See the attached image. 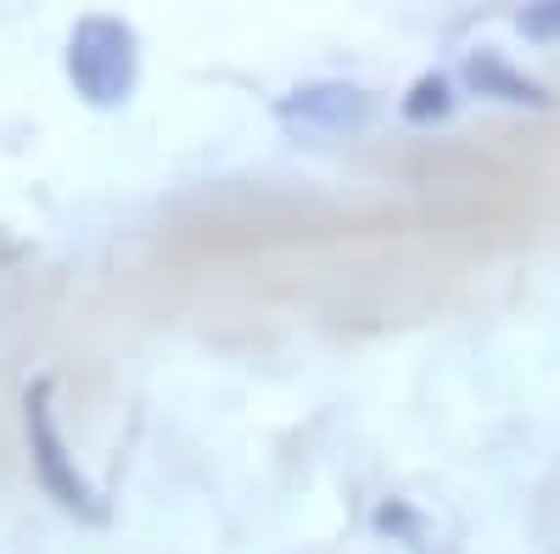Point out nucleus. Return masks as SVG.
Masks as SVG:
<instances>
[{"label":"nucleus","mask_w":560,"mask_h":554,"mask_svg":"<svg viewBox=\"0 0 560 554\" xmlns=\"http://www.w3.org/2000/svg\"><path fill=\"white\" fill-rule=\"evenodd\" d=\"M68 79L79 102L124 107L140 84V34L113 12H84L68 34Z\"/></svg>","instance_id":"obj_1"},{"label":"nucleus","mask_w":560,"mask_h":554,"mask_svg":"<svg viewBox=\"0 0 560 554\" xmlns=\"http://www.w3.org/2000/svg\"><path fill=\"white\" fill-rule=\"evenodd\" d=\"M51 392H57L51 376H34L28 392H23V437H28L34 482L45 487V498H57L68 516H79V521H107V504L96 498V487H90V482L79 476V465L68 459V443H62V432H57Z\"/></svg>","instance_id":"obj_2"},{"label":"nucleus","mask_w":560,"mask_h":554,"mask_svg":"<svg viewBox=\"0 0 560 554\" xmlns=\"http://www.w3.org/2000/svg\"><path fill=\"white\" fill-rule=\"evenodd\" d=\"M275 118L292 134H319V141H342V134H359L370 118H376V96L364 84L348 79H314L298 84L275 102Z\"/></svg>","instance_id":"obj_3"},{"label":"nucleus","mask_w":560,"mask_h":554,"mask_svg":"<svg viewBox=\"0 0 560 554\" xmlns=\"http://www.w3.org/2000/svg\"><path fill=\"white\" fill-rule=\"evenodd\" d=\"M459 73H465V84H471L477 96H488V102H504V107H533V113L555 107V96H549V90H544L533 73L510 68L499 51H471Z\"/></svg>","instance_id":"obj_4"},{"label":"nucleus","mask_w":560,"mask_h":554,"mask_svg":"<svg viewBox=\"0 0 560 554\" xmlns=\"http://www.w3.org/2000/svg\"><path fill=\"white\" fill-rule=\"evenodd\" d=\"M398 113H404V123H415V129H427V123H443L448 113H454V79L448 73H420L409 90H404V102H398Z\"/></svg>","instance_id":"obj_5"},{"label":"nucleus","mask_w":560,"mask_h":554,"mask_svg":"<svg viewBox=\"0 0 560 554\" xmlns=\"http://www.w3.org/2000/svg\"><path fill=\"white\" fill-rule=\"evenodd\" d=\"M370 521H376V532H387V538L404 543V549H427V543H432V521L420 516L409 498H382Z\"/></svg>","instance_id":"obj_6"},{"label":"nucleus","mask_w":560,"mask_h":554,"mask_svg":"<svg viewBox=\"0 0 560 554\" xmlns=\"http://www.w3.org/2000/svg\"><path fill=\"white\" fill-rule=\"evenodd\" d=\"M516 28L527 34V39H560V0H544V7H527V12H516Z\"/></svg>","instance_id":"obj_7"}]
</instances>
